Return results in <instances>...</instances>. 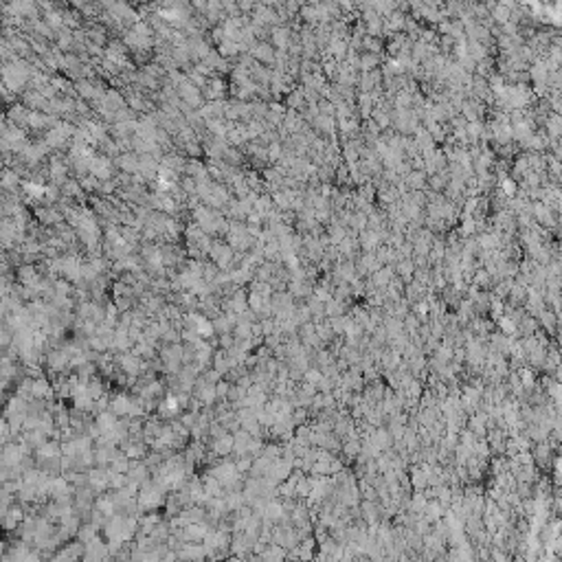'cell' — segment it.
<instances>
[{"instance_id":"cell-12","label":"cell","mask_w":562,"mask_h":562,"mask_svg":"<svg viewBox=\"0 0 562 562\" xmlns=\"http://www.w3.org/2000/svg\"><path fill=\"white\" fill-rule=\"evenodd\" d=\"M79 555H82V544H75V547H66L64 549V551H60L55 555L57 560H64V558H79Z\"/></svg>"},{"instance_id":"cell-4","label":"cell","mask_w":562,"mask_h":562,"mask_svg":"<svg viewBox=\"0 0 562 562\" xmlns=\"http://www.w3.org/2000/svg\"><path fill=\"white\" fill-rule=\"evenodd\" d=\"M209 255H211V259L216 262L220 268H227V266L231 264V259H233V251L227 246V244H213L211 251H209Z\"/></svg>"},{"instance_id":"cell-8","label":"cell","mask_w":562,"mask_h":562,"mask_svg":"<svg viewBox=\"0 0 562 562\" xmlns=\"http://www.w3.org/2000/svg\"><path fill=\"white\" fill-rule=\"evenodd\" d=\"M51 385L46 382L44 378H38V380H31V396L33 398H46L51 396Z\"/></svg>"},{"instance_id":"cell-1","label":"cell","mask_w":562,"mask_h":562,"mask_svg":"<svg viewBox=\"0 0 562 562\" xmlns=\"http://www.w3.org/2000/svg\"><path fill=\"white\" fill-rule=\"evenodd\" d=\"M163 485H158L156 481L152 483H145L141 488V494H138V507L143 509H154L163 503Z\"/></svg>"},{"instance_id":"cell-2","label":"cell","mask_w":562,"mask_h":562,"mask_svg":"<svg viewBox=\"0 0 562 562\" xmlns=\"http://www.w3.org/2000/svg\"><path fill=\"white\" fill-rule=\"evenodd\" d=\"M196 220H198V227L205 231V233H216V231H224V220L218 216L216 211H209V209H196Z\"/></svg>"},{"instance_id":"cell-10","label":"cell","mask_w":562,"mask_h":562,"mask_svg":"<svg viewBox=\"0 0 562 562\" xmlns=\"http://www.w3.org/2000/svg\"><path fill=\"white\" fill-rule=\"evenodd\" d=\"M253 55L257 57V60H264V62H275V53H272V49L268 44H257L253 49Z\"/></svg>"},{"instance_id":"cell-14","label":"cell","mask_w":562,"mask_h":562,"mask_svg":"<svg viewBox=\"0 0 562 562\" xmlns=\"http://www.w3.org/2000/svg\"><path fill=\"white\" fill-rule=\"evenodd\" d=\"M125 455L130 459H136V457H143V446L141 444H132V446H125Z\"/></svg>"},{"instance_id":"cell-5","label":"cell","mask_w":562,"mask_h":562,"mask_svg":"<svg viewBox=\"0 0 562 562\" xmlns=\"http://www.w3.org/2000/svg\"><path fill=\"white\" fill-rule=\"evenodd\" d=\"M90 173L95 178H101V180L112 176V163H110L108 156H95V160L90 165Z\"/></svg>"},{"instance_id":"cell-3","label":"cell","mask_w":562,"mask_h":562,"mask_svg":"<svg viewBox=\"0 0 562 562\" xmlns=\"http://www.w3.org/2000/svg\"><path fill=\"white\" fill-rule=\"evenodd\" d=\"M209 474H213V477H216L220 483H222L224 488H229V490L233 488L237 481H240V468H237L235 463H229V461H224V463H220V466H216Z\"/></svg>"},{"instance_id":"cell-6","label":"cell","mask_w":562,"mask_h":562,"mask_svg":"<svg viewBox=\"0 0 562 562\" xmlns=\"http://www.w3.org/2000/svg\"><path fill=\"white\" fill-rule=\"evenodd\" d=\"M231 450H235V437L229 433H218V437L213 439V453L229 455Z\"/></svg>"},{"instance_id":"cell-11","label":"cell","mask_w":562,"mask_h":562,"mask_svg":"<svg viewBox=\"0 0 562 562\" xmlns=\"http://www.w3.org/2000/svg\"><path fill=\"white\" fill-rule=\"evenodd\" d=\"M178 407H180V400H178V398H173V396H169V398H165V402L158 407V411H160L163 415H173V413L178 411Z\"/></svg>"},{"instance_id":"cell-13","label":"cell","mask_w":562,"mask_h":562,"mask_svg":"<svg viewBox=\"0 0 562 562\" xmlns=\"http://www.w3.org/2000/svg\"><path fill=\"white\" fill-rule=\"evenodd\" d=\"M207 551L202 547H191V544H184V549L180 551L182 558H202Z\"/></svg>"},{"instance_id":"cell-7","label":"cell","mask_w":562,"mask_h":562,"mask_svg":"<svg viewBox=\"0 0 562 562\" xmlns=\"http://www.w3.org/2000/svg\"><path fill=\"white\" fill-rule=\"evenodd\" d=\"M127 477H130L132 483H145L147 481V468L141 466V463H132L130 470H127Z\"/></svg>"},{"instance_id":"cell-9","label":"cell","mask_w":562,"mask_h":562,"mask_svg":"<svg viewBox=\"0 0 562 562\" xmlns=\"http://www.w3.org/2000/svg\"><path fill=\"white\" fill-rule=\"evenodd\" d=\"M66 165L62 163V160L53 158L51 160V178H53L55 182H66Z\"/></svg>"}]
</instances>
